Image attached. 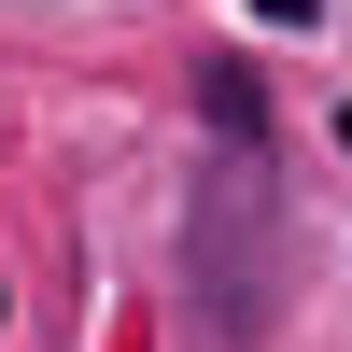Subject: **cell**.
Masks as SVG:
<instances>
[{
    "instance_id": "3",
    "label": "cell",
    "mask_w": 352,
    "mask_h": 352,
    "mask_svg": "<svg viewBox=\"0 0 352 352\" xmlns=\"http://www.w3.org/2000/svg\"><path fill=\"white\" fill-rule=\"evenodd\" d=\"M338 155H352V113H338Z\"/></svg>"
},
{
    "instance_id": "2",
    "label": "cell",
    "mask_w": 352,
    "mask_h": 352,
    "mask_svg": "<svg viewBox=\"0 0 352 352\" xmlns=\"http://www.w3.org/2000/svg\"><path fill=\"white\" fill-rule=\"evenodd\" d=\"M254 14H268V28H310V14H324V0H254Z\"/></svg>"
},
{
    "instance_id": "4",
    "label": "cell",
    "mask_w": 352,
    "mask_h": 352,
    "mask_svg": "<svg viewBox=\"0 0 352 352\" xmlns=\"http://www.w3.org/2000/svg\"><path fill=\"white\" fill-rule=\"evenodd\" d=\"M0 324H14V296H0Z\"/></svg>"
},
{
    "instance_id": "1",
    "label": "cell",
    "mask_w": 352,
    "mask_h": 352,
    "mask_svg": "<svg viewBox=\"0 0 352 352\" xmlns=\"http://www.w3.org/2000/svg\"><path fill=\"white\" fill-rule=\"evenodd\" d=\"M197 99H212V127L240 141V155L268 141V99H254V71H240V56H197Z\"/></svg>"
}]
</instances>
